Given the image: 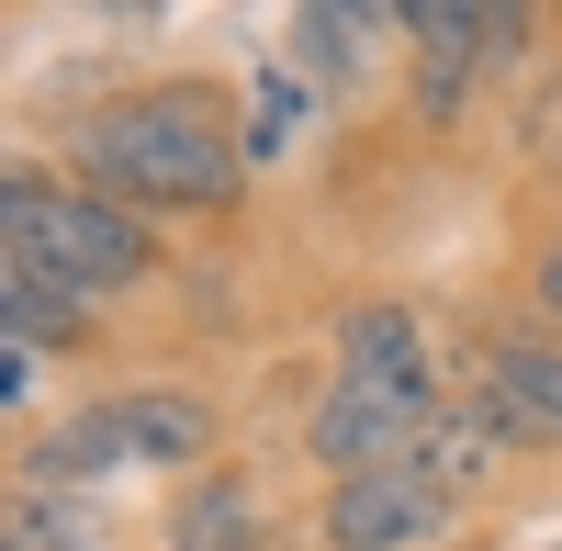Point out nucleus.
<instances>
[{
	"instance_id": "1",
	"label": "nucleus",
	"mask_w": 562,
	"mask_h": 551,
	"mask_svg": "<svg viewBox=\"0 0 562 551\" xmlns=\"http://www.w3.org/2000/svg\"><path fill=\"white\" fill-rule=\"evenodd\" d=\"M68 180L113 192L124 214H237L248 135L225 79H135L68 124Z\"/></svg>"
},
{
	"instance_id": "2",
	"label": "nucleus",
	"mask_w": 562,
	"mask_h": 551,
	"mask_svg": "<svg viewBox=\"0 0 562 551\" xmlns=\"http://www.w3.org/2000/svg\"><path fill=\"white\" fill-rule=\"evenodd\" d=\"M0 270H34V282H57L102 315L158 282V225L68 180V158H12L0 169Z\"/></svg>"
},
{
	"instance_id": "3",
	"label": "nucleus",
	"mask_w": 562,
	"mask_h": 551,
	"mask_svg": "<svg viewBox=\"0 0 562 551\" xmlns=\"http://www.w3.org/2000/svg\"><path fill=\"white\" fill-rule=\"evenodd\" d=\"M439 417H450V394H405V383L338 372V383L304 405V450H315L326 484H349V473H405L416 450L439 439Z\"/></svg>"
},
{
	"instance_id": "4",
	"label": "nucleus",
	"mask_w": 562,
	"mask_h": 551,
	"mask_svg": "<svg viewBox=\"0 0 562 551\" xmlns=\"http://www.w3.org/2000/svg\"><path fill=\"white\" fill-rule=\"evenodd\" d=\"M450 518L461 495L428 484V473H349L315 495V551H450Z\"/></svg>"
},
{
	"instance_id": "5",
	"label": "nucleus",
	"mask_w": 562,
	"mask_h": 551,
	"mask_svg": "<svg viewBox=\"0 0 562 551\" xmlns=\"http://www.w3.org/2000/svg\"><path fill=\"white\" fill-rule=\"evenodd\" d=\"M102 405H113L135 473H203L214 450H225V417H214L203 383H124V394H102Z\"/></svg>"
},
{
	"instance_id": "6",
	"label": "nucleus",
	"mask_w": 562,
	"mask_h": 551,
	"mask_svg": "<svg viewBox=\"0 0 562 551\" xmlns=\"http://www.w3.org/2000/svg\"><path fill=\"white\" fill-rule=\"evenodd\" d=\"M484 405L518 439H562V338L551 327H495L484 338Z\"/></svg>"
},
{
	"instance_id": "7",
	"label": "nucleus",
	"mask_w": 562,
	"mask_h": 551,
	"mask_svg": "<svg viewBox=\"0 0 562 551\" xmlns=\"http://www.w3.org/2000/svg\"><path fill=\"white\" fill-rule=\"evenodd\" d=\"M281 34H293V57H304V79H315V90H360V79H371V57H383L371 34H405V12H371V0H304Z\"/></svg>"
},
{
	"instance_id": "8",
	"label": "nucleus",
	"mask_w": 562,
	"mask_h": 551,
	"mask_svg": "<svg viewBox=\"0 0 562 551\" xmlns=\"http://www.w3.org/2000/svg\"><path fill=\"white\" fill-rule=\"evenodd\" d=\"M338 372H360V383H405V394H439L428 327H416L405 304H349V315H338Z\"/></svg>"
},
{
	"instance_id": "9",
	"label": "nucleus",
	"mask_w": 562,
	"mask_h": 551,
	"mask_svg": "<svg viewBox=\"0 0 562 551\" xmlns=\"http://www.w3.org/2000/svg\"><path fill=\"white\" fill-rule=\"evenodd\" d=\"M237 135H248V169H281V158H304V135H315V90L293 68H259L237 90Z\"/></svg>"
},
{
	"instance_id": "10",
	"label": "nucleus",
	"mask_w": 562,
	"mask_h": 551,
	"mask_svg": "<svg viewBox=\"0 0 562 551\" xmlns=\"http://www.w3.org/2000/svg\"><path fill=\"white\" fill-rule=\"evenodd\" d=\"M0 338H12V349H79L90 304L57 293V282H34V270H0Z\"/></svg>"
},
{
	"instance_id": "11",
	"label": "nucleus",
	"mask_w": 562,
	"mask_h": 551,
	"mask_svg": "<svg viewBox=\"0 0 562 551\" xmlns=\"http://www.w3.org/2000/svg\"><path fill=\"white\" fill-rule=\"evenodd\" d=\"M12 551H102V507H79L57 484H23L12 495Z\"/></svg>"
},
{
	"instance_id": "12",
	"label": "nucleus",
	"mask_w": 562,
	"mask_h": 551,
	"mask_svg": "<svg viewBox=\"0 0 562 551\" xmlns=\"http://www.w3.org/2000/svg\"><path fill=\"white\" fill-rule=\"evenodd\" d=\"M529 304H540V315H551V338H562V237H551V248H540V259H529Z\"/></svg>"
},
{
	"instance_id": "13",
	"label": "nucleus",
	"mask_w": 562,
	"mask_h": 551,
	"mask_svg": "<svg viewBox=\"0 0 562 551\" xmlns=\"http://www.w3.org/2000/svg\"><path fill=\"white\" fill-rule=\"evenodd\" d=\"M0 383H12V417H23L34 383H45V349H12V338H0Z\"/></svg>"
},
{
	"instance_id": "14",
	"label": "nucleus",
	"mask_w": 562,
	"mask_h": 551,
	"mask_svg": "<svg viewBox=\"0 0 562 551\" xmlns=\"http://www.w3.org/2000/svg\"><path fill=\"white\" fill-rule=\"evenodd\" d=\"M450 551H473V540H450Z\"/></svg>"
},
{
	"instance_id": "15",
	"label": "nucleus",
	"mask_w": 562,
	"mask_h": 551,
	"mask_svg": "<svg viewBox=\"0 0 562 551\" xmlns=\"http://www.w3.org/2000/svg\"><path fill=\"white\" fill-rule=\"evenodd\" d=\"M169 551H180V540H169Z\"/></svg>"
},
{
	"instance_id": "16",
	"label": "nucleus",
	"mask_w": 562,
	"mask_h": 551,
	"mask_svg": "<svg viewBox=\"0 0 562 551\" xmlns=\"http://www.w3.org/2000/svg\"><path fill=\"white\" fill-rule=\"evenodd\" d=\"M551 551H562V540H551Z\"/></svg>"
}]
</instances>
